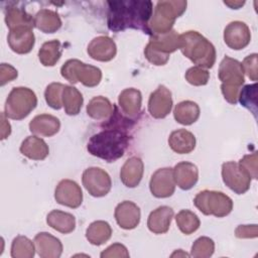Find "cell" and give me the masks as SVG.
I'll return each mask as SVG.
<instances>
[{"instance_id": "obj_24", "label": "cell", "mask_w": 258, "mask_h": 258, "mask_svg": "<svg viewBox=\"0 0 258 258\" xmlns=\"http://www.w3.org/2000/svg\"><path fill=\"white\" fill-rule=\"evenodd\" d=\"M168 144L174 152L178 154H187L196 147V137L191 132L185 129H177L170 133Z\"/></svg>"}, {"instance_id": "obj_1", "label": "cell", "mask_w": 258, "mask_h": 258, "mask_svg": "<svg viewBox=\"0 0 258 258\" xmlns=\"http://www.w3.org/2000/svg\"><path fill=\"white\" fill-rule=\"evenodd\" d=\"M107 25L113 32L126 29H138L150 35L149 21L153 13V4L148 0L108 1Z\"/></svg>"}, {"instance_id": "obj_19", "label": "cell", "mask_w": 258, "mask_h": 258, "mask_svg": "<svg viewBox=\"0 0 258 258\" xmlns=\"http://www.w3.org/2000/svg\"><path fill=\"white\" fill-rule=\"evenodd\" d=\"M144 164L141 158L132 156L128 158L120 170V178L127 187H136L142 179Z\"/></svg>"}, {"instance_id": "obj_18", "label": "cell", "mask_w": 258, "mask_h": 258, "mask_svg": "<svg viewBox=\"0 0 258 258\" xmlns=\"http://www.w3.org/2000/svg\"><path fill=\"white\" fill-rule=\"evenodd\" d=\"M35 249L41 258H58L62 253L59 239L47 232H40L34 237Z\"/></svg>"}, {"instance_id": "obj_8", "label": "cell", "mask_w": 258, "mask_h": 258, "mask_svg": "<svg viewBox=\"0 0 258 258\" xmlns=\"http://www.w3.org/2000/svg\"><path fill=\"white\" fill-rule=\"evenodd\" d=\"M82 182L88 192L95 198L106 196L112 186L110 175L100 167L85 169L82 175Z\"/></svg>"}, {"instance_id": "obj_33", "label": "cell", "mask_w": 258, "mask_h": 258, "mask_svg": "<svg viewBox=\"0 0 258 258\" xmlns=\"http://www.w3.org/2000/svg\"><path fill=\"white\" fill-rule=\"evenodd\" d=\"M83 102V95L77 88L73 86H64L62 91V106L68 115H78L82 109Z\"/></svg>"}, {"instance_id": "obj_13", "label": "cell", "mask_w": 258, "mask_h": 258, "mask_svg": "<svg viewBox=\"0 0 258 258\" xmlns=\"http://www.w3.org/2000/svg\"><path fill=\"white\" fill-rule=\"evenodd\" d=\"M251 40V32L246 23L242 21L230 22L224 30V41L232 49L245 48Z\"/></svg>"}, {"instance_id": "obj_15", "label": "cell", "mask_w": 258, "mask_h": 258, "mask_svg": "<svg viewBox=\"0 0 258 258\" xmlns=\"http://www.w3.org/2000/svg\"><path fill=\"white\" fill-rule=\"evenodd\" d=\"M219 79L222 84L240 87L244 84V71L242 63L230 56H225L219 67Z\"/></svg>"}, {"instance_id": "obj_32", "label": "cell", "mask_w": 258, "mask_h": 258, "mask_svg": "<svg viewBox=\"0 0 258 258\" xmlns=\"http://www.w3.org/2000/svg\"><path fill=\"white\" fill-rule=\"evenodd\" d=\"M5 22L9 30L27 26L33 28L34 18L27 13L23 8L18 7H9L5 12Z\"/></svg>"}, {"instance_id": "obj_22", "label": "cell", "mask_w": 258, "mask_h": 258, "mask_svg": "<svg viewBox=\"0 0 258 258\" xmlns=\"http://www.w3.org/2000/svg\"><path fill=\"white\" fill-rule=\"evenodd\" d=\"M59 128V120L49 114L37 115L29 123V130L31 133L44 137L53 136L58 132Z\"/></svg>"}, {"instance_id": "obj_6", "label": "cell", "mask_w": 258, "mask_h": 258, "mask_svg": "<svg viewBox=\"0 0 258 258\" xmlns=\"http://www.w3.org/2000/svg\"><path fill=\"white\" fill-rule=\"evenodd\" d=\"M194 204L204 215L218 218L228 216L233 210V201L222 191L202 190L194 199Z\"/></svg>"}, {"instance_id": "obj_45", "label": "cell", "mask_w": 258, "mask_h": 258, "mask_svg": "<svg viewBox=\"0 0 258 258\" xmlns=\"http://www.w3.org/2000/svg\"><path fill=\"white\" fill-rule=\"evenodd\" d=\"M235 236L239 239H251L258 236L257 225H239L235 230Z\"/></svg>"}, {"instance_id": "obj_25", "label": "cell", "mask_w": 258, "mask_h": 258, "mask_svg": "<svg viewBox=\"0 0 258 258\" xmlns=\"http://www.w3.org/2000/svg\"><path fill=\"white\" fill-rule=\"evenodd\" d=\"M20 152L32 160H43L49 153V148L46 142L37 136L26 137L21 145Z\"/></svg>"}, {"instance_id": "obj_41", "label": "cell", "mask_w": 258, "mask_h": 258, "mask_svg": "<svg viewBox=\"0 0 258 258\" xmlns=\"http://www.w3.org/2000/svg\"><path fill=\"white\" fill-rule=\"evenodd\" d=\"M239 167L253 179L258 178V169H257V153H251L244 155L238 162Z\"/></svg>"}, {"instance_id": "obj_29", "label": "cell", "mask_w": 258, "mask_h": 258, "mask_svg": "<svg viewBox=\"0 0 258 258\" xmlns=\"http://www.w3.org/2000/svg\"><path fill=\"white\" fill-rule=\"evenodd\" d=\"M173 116L177 123L181 125H191L200 117V107L196 102H179L173 110Z\"/></svg>"}, {"instance_id": "obj_35", "label": "cell", "mask_w": 258, "mask_h": 258, "mask_svg": "<svg viewBox=\"0 0 258 258\" xmlns=\"http://www.w3.org/2000/svg\"><path fill=\"white\" fill-rule=\"evenodd\" d=\"M175 222L180 230L185 235H190L196 232L201 225L199 217L189 210H181L175 216Z\"/></svg>"}, {"instance_id": "obj_12", "label": "cell", "mask_w": 258, "mask_h": 258, "mask_svg": "<svg viewBox=\"0 0 258 258\" xmlns=\"http://www.w3.org/2000/svg\"><path fill=\"white\" fill-rule=\"evenodd\" d=\"M172 97L171 92L163 85L157 87L152 92L148 100V111L155 119L165 118L171 111Z\"/></svg>"}, {"instance_id": "obj_21", "label": "cell", "mask_w": 258, "mask_h": 258, "mask_svg": "<svg viewBox=\"0 0 258 258\" xmlns=\"http://www.w3.org/2000/svg\"><path fill=\"white\" fill-rule=\"evenodd\" d=\"M172 218L173 210L170 207H158L148 216L147 227L154 234H164L169 230Z\"/></svg>"}, {"instance_id": "obj_9", "label": "cell", "mask_w": 258, "mask_h": 258, "mask_svg": "<svg viewBox=\"0 0 258 258\" xmlns=\"http://www.w3.org/2000/svg\"><path fill=\"white\" fill-rule=\"evenodd\" d=\"M222 178L224 183L237 195L245 194L250 188L251 178L239 167L238 162L223 163Z\"/></svg>"}, {"instance_id": "obj_10", "label": "cell", "mask_w": 258, "mask_h": 258, "mask_svg": "<svg viewBox=\"0 0 258 258\" xmlns=\"http://www.w3.org/2000/svg\"><path fill=\"white\" fill-rule=\"evenodd\" d=\"M149 188L155 198L163 199L172 196L175 190L173 168L163 167L157 169L151 175Z\"/></svg>"}, {"instance_id": "obj_30", "label": "cell", "mask_w": 258, "mask_h": 258, "mask_svg": "<svg viewBox=\"0 0 258 258\" xmlns=\"http://www.w3.org/2000/svg\"><path fill=\"white\" fill-rule=\"evenodd\" d=\"M113 109L109 99L97 96L87 105V114L95 120H107L113 115Z\"/></svg>"}, {"instance_id": "obj_11", "label": "cell", "mask_w": 258, "mask_h": 258, "mask_svg": "<svg viewBox=\"0 0 258 258\" xmlns=\"http://www.w3.org/2000/svg\"><path fill=\"white\" fill-rule=\"evenodd\" d=\"M56 203L72 209L79 208L83 202V191L81 186L72 179H62L58 182L54 190Z\"/></svg>"}, {"instance_id": "obj_34", "label": "cell", "mask_w": 258, "mask_h": 258, "mask_svg": "<svg viewBox=\"0 0 258 258\" xmlns=\"http://www.w3.org/2000/svg\"><path fill=\"white\" fill-rule=\"evenodd\" d=\"M61 56V44L59 40L53 39L44 42L39 51L38 58L44 67H53Z\"/></svg>"}, {"instance_id": "obj_23", "label": "cell", "mask_w": 258, "mask_h": 258, "mask_svg": "<svg viewBox=\"0 0 258 258\" xmlns=\"http://www.w3.org/2000/svg\"><path fill=\"white\" fill-rule=\"evenodd\" d=\"M118 104L123 114L128 117L136 116L141 110L142 95L141 92L134 88L123 90L118 97Z\"/></svg>"}, {"instance_id": "obj_43", "label": "cell", "mask_w": 258, "mask_h": 258, "mask_svg": "<svg viewBox=\"0 0 258 258\" xmlns=\"http://www.w3.org/2000/svg\"><path fill=\"white\" fill-rule=\"evenodd\" d=\"M257 58L258 54L257 53H252L247 55L243 62H242V68L244 71V74L248 76L249 79L252 81H257L258 80V69H257Z\"/></svg>"}, {"instance_id": "obj_39", "label": "cell", "mask_w": 258, "mask_h": 258, "mask_svg": "<svg viewBox=\"0 0 258 258\" xmlns=\"http://www.w3.org/2000/svg\"><path fill=\"white\" fill-rule=\"evenodd\" d=\"M214 251V241L209 237H200L194 242L191 246L190 256L196 258H208L213 255Z\"/></svg>"}, {"instance_id": "obj_5", "label": "cell", "mask_w": 258, "mask_h": 258, "mask_svg": "<svg viewBox=\"0 0 258 258\" xmlns=\"http://www.w3.org/2000/svg\"><path fill=\"white\" fill-rule=\"evenodd\" d=\"M37 105L35 93L26 87L13 88L5 102V112L7 118L21 120L27 117Z\"/></svg>"}, {"instance_id": "obj_20", "label": "cell", "mask_w": 258, "mask_h": 258, "mask_svg": "<svg viewBox=\"0 0 258 258\" xmlns=\"http://www.w3.org/2000/svg\"><path fill=\"white\" fill-rule=\"evenodd\" d=\"M175 184L183 190L190 189L199 179L198 167L188 161H181L173 168Z\"/></svg>"}, {"instance_id": "obj_28", "label": "cell", "mask_w": 258, "mask_h": 258, "mask_svg": "<svg viewBox=\"0 0 258 258\" xmlns=\"http://www.w3.org/2000/svg\"><path fill=\"white\" fill-rule=\"evenodd\" d=\"M34 26L44 33H53L60 28L61 19L55 11L40 9L34 16Z\"/></svg>"}, {"instance_id": "obj_40", "label": "cell", "mask_w": 258, "mask_h": 258, "mask_svg": "<svg viewBox=\"0 0 258 258\" xmlns=\"http://www.w3.org/2000/svg\"><path fill=\"white\" fill-rule=\"evenodd\" d=\"M184 77L187 83L192 86H204L210 79V73L204 68L195 66L186 71Z\"/></svg>"}, {"instance_id": "obj_4", "label": "cell", "mask_w": 258, "mask_h": 258, "mask_svg": "<svg viewBox=\"0 0 258 258\" xmlns=\"http://www.w3.org/2000/svg\"><path fill=\"white\" fill-rule=\"evenodd\" d=\"M186 5L187 2L182 0L158 1L148 24L150 36L169 32L172 29L175 19L185 11Z\"/></svg>"}, {"instance_id": "obj_27", "label": "cell", "mask_w": 258, "mask_h": 258, "mask_svg": "<svg viewBox=\"0 0 258 258\" xmlns=\"http://www.w3.org/2000/svg\"><path fill=\"white\" fill-rule=\"evenodd\" d=\"M46 223L49 227L62 234H69L76 228L75 217L70 213L59 210H53L48 213L46 217Z\"/></svg>"}, {"instance_id": "obj_14", "label": "cell", "mask_w": 258, "mask_h": 258, "mask_svg": "<svg viewBox=\"0 0 258 258\" xmlns=\"http://www.w3.org/2000/svg\"><path fill=\"white\" fill-rule=\"evenodd\" d=\"M7 41L14 52L18 54H25L30 52L33 48L35 36L31 27L22 26L9 30Z\"/></svg>"}, {"instance_id": "obj_7", "label": "cell", "mask_w": 258, "mask_h": 258, "mask_svg": "<svg viewBox=\"0 0 258 258\" xmlns=\"http://www.w3.org/2000/svg\"><path fill=\"white\" fill-rule=\"evenodd\" d=\"M60 74L70 83L77 84L81 82L89 88L96 87L102 80V72L99 68L76 58L67 60L60 69Z\"/></svg>"}, {"instance_id": "obj_2", "label": "cell", "mask_w": 258, "mask_h": 258, "mask_svg": "<svg viewBox=\"0 0 258 258\" xmlns=\"http://www.w3.org/2000/svg\"><path fill=\"white\" fill-rule=\"evenodd\" d=\"M129 139L127 129L116 123L114 127L110 126L94 134L87 144V149L96 157L107 162H114L124 155L129 146Z\"/></svg>"}, {"instance_id": "obj_44", "label": "cell", "mask_w": 258, "mask_h": 258, "mask_svg": "<svg viewBox=\"0 0 258 258\" xmlns=\"http://www.w3.org/2000/svg\"><path fill=\"white\" fill-rule=\"evenodd\" d=\"M102 258H112V257H119V258H128L129 252L127 248L120 243H114L106 248L100 255Z\"/></svg>"}, {"instance_id": "obj_47", "label": "cell", "mask_w": 258, "mask_h": 258, "mask_svg": "<svg viewBox=\"0 0 258 258\" xmlns=\"http://www.w3.org/2000/svg\"><path fill=\"white\" fill-rule=\"evenodd\" d=\"M221 91L222 94L227 102L230 104H236L238 102V97L240 93V87L236 86H231V85H226L222 84L221 85Z\"/></svg>"}, {"instance_id": "obj_46", "label": "cell", "mask_w": 258, "mask_h": 258, "mask_svg": "<svg viewBox=\"0 0 258 258\" xmlns=\"http://www.w3.org/2000/svg\"><path fill=\"white\" fill-rule=\"evenodd\" d=\"M18 76L17 70L9 63H1L0 66V85L4 86L5 84L15 80Z\"/></svg>"}, {"instance_id": "obj_49", "label": "cell", "mask_w": 258, "mask_h": 258, "mask_svg": "<svg viewBox=\"0 0 258 258\" xmlns=\"http://www.w3.org/2000/svg\"><path fill=\"white\" fill-rule=\"evenodd\" d=\"M224 3L232 9H239L241 6H243L245 4L244 1H234V2L233 1H224Z\"/></svg>"}, {"instance_id": "obj_37", "label": "cell", "mask_w": 258, "mask_h": 258, "mask_svg": "<svg viewBox=\"0 0 258 258\" xmlns=\"http://www.w3.org/2000/svg\"><path fill=\"white\" fill-rule=\"evenodd\" d=\"M238 100L240 104L248 109L256 117L257 113V84L246 85L239 93Z\"/></svg>"}, {"instance_id": "obj_3", "label": "cell", "mask_w": 258, "mask_h": 258, "mask_svg": "<svg viewBox=\"0 0 258 258\" xmlns=\"http://www.w3.org/2000/svg\"><path fill=\"white\" fill-rule=\"evenodd\" d=\"M179 49L195 64L211 69L216 61V49L213 43L200 32L189 30L179 34Z\"/></svg>"}, {"instance_id": "obj_31", "label": "cell", "mask_w": 258, "mask_h": 258, "mask_svg": "<svg viewBox=\"0 0 258 258\" xmlns=\"http://www.w3.org/2000/svg\"><path fill=\"white\" fill-rule=\"evenodd\" d=\"M112 235L111 226L105 221H95L86 230L87 240L96 246L106 243Z\"/></svg>"}, {"instance_id": "obj_42", "label": "cell", "mask_w": 258, "mask_h": 258, "mask_svg": "<svg viewBox=\"0 0 258 258\" xmlns=\"http://www.w3.org/2000/svg\"><path fill=\"white\" fill-rule=\"evenodd\" d=\"M144 55L147 60L154 66H164L169 59V54H165L156 50L149 43H147L144 48Z\"/></svg>"}, {"instance_id": "obj_36", "label": "cell", "mask_w": 258, "mask_h": 258, "mask_svg": "<svg viewBox=\"0 0 258 258\" xmlns=\"http://www.w3.org/2000/svg\"><path fill=\"white\" fill-rule=\"evenodd\" d=\"M35 247L33 242L25 236H17L11 244L12 258H32L34 256Z\"/></svg>"}, {"instance_id": "obj_48", "label": "cell", "mask_w": 258, "mask_h": 258, "mask_svg": "<svg viewBox=\"0 0 258 258\" xmlns=\"http://www.w3.org/2000/svg\"><path fill=\"white\" fill-rule=\"evenodd\" d=\"M0 120H1V140H4L10 135L11 126H10V123L7 121L6 115L4 113H1Z\"/></svg>"}, {"instance_id": "obj_16", "label": "cell", "mask_w": 258, "mask_h": 258, "mask_svg": "<svg viewBox=\"0 0 258 258\" xmlns=\"http://www.w3.org/2000/svg\"><path fill=\"white\" fill-rule=\"evenodd\" d=\"M88 54L95 60L110 61L117 53L115 41L109 36L101 35L93 38L87 48Z\"/></svg>"}, {"instance_id": "obj_26", "label": "cell", "mask_w": 258, "mask_h": 258, "mask_svg": "<svg viewBox=\"0 0 258 258\" xmlns=\"http://www.w3.org/2000/svg\"><path fill=\"white\" fill-rule=\"evenodd\" d=\"M148 43L156 50L165 54H170L179 48V34L175 30L171 29L169 32L164 34L151 35Z\"/></svg>"}, {"instance_id": "obj_17", "label": "cell", "mask_w": 258, "mask_h": 258, "mask_svg": "<svg viewBox=\"0 0 258 258\" xmlns=\"http://www.w3.org/2000/svg\"><path fill=\"white\" fill-rule=\"evenodd\" d=\"M114 215L117 224L124 230L136 228L139 225L141 217L139 207L130 201H124L118 204Z\"/></svg>"}, {"instance_id": "obj_50", "label": "cell", "mask_w": 258, "mask_h": 258, "mask_svg": "<svg viewBox=\"0 0 258 258\" xmlns=\"http://www.w3.org/2000/svg\"><path fill=\"white\" fill-rule=\"evenodd\" d=\"M175 256L179 257V256H190V255H189V254H186V253L183 252L181 249H178L177 251H175L174 253L171 254V257H175Z\"/></svg>"}, {"instance_id": "obj_38", "label": "cell", "mask_w": 258, "mask_h": 258, "mask_svg": "<svg viewBox=\"0 0 258 258\" xmlns=\"http://www.w3.org/2000/svg\"><path fill=\"white\" fill-rule=\"evenodd\" d=\"M66 85L60 83L49 84L44 91V98L46 104L55 110H59L62 107V91Z\"/></svg>"}]
</instances>
